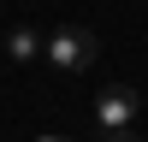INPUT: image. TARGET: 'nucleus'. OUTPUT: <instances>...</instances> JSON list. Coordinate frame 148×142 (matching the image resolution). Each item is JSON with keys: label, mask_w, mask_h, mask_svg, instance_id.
<instances>
[{"label": "nucleus", "mask_w": 148, "mask_h": 142, "mask_svg": "<svg viewBox=\"0 0 148 142\" xmlns=\"http://www.w3.org/2000/svg\"><path fill=\"white\" fill-rule=\"evenodd\" d=\"M101 142H136V136H130V124H125V130H101Z\"/></svg>", "instance_id": "4"}, {"label": "nucleus", "mask_w": 148, "mask_h": 142, "mask_svg": "<svg viewBox=\"0 0 148 142\" xmlns=\"http://www.w3.org/2000/svg\"><path fill=\"white\" fill-rule=\"evenodd\" d=\"M95 53H101V42H95V30H83V24H59L53 36H47V65H59V71H89L95 65Z\"/></svg>", "instance_id": "1"}, {"label": "nucleus", "mask_w": 148, "mask_h": 142, "mask_svg": "<svg viewBox=\"0 0 148 142\" xmlns=\"http://www.w3.org/2000/svg\"><path fill=\"white\" fill-rule=\"evenodd\" d=\"M6 53L18 59V65H24V59H42V53H47V36H36L30 24H18V30L6 36Z\"/></svg>", "instance_id": "3"}, {"label": "nucleus", "mask_w": 148, "mask_h": 142, "mask_svg": "<svg viewBox=\"0 0 148 142\" xmlns=\"http://www.w3.org/2000/svg\"><path fill=\"white\" fill-rule=\"evenodd\" d=\"M136 113H142V101H136L130 83H107V89L95 95V118H101V130H125Z\"/></svg>", "instance_id": "2"}, {"label": "nucleus", "mask_w": 148, "mask_h": 142, "mask_svg": "<svg viewBox=\"0 0 148 142\" xmlns=\"http://www.w3.org/2000/svg\"><path fill=\"white\" fill-rule=\"evenodd\" d=\"M36 142H71V136H53V130H47V136H36Z\"/></svg>", "instance_id": "5"}]
</instances>
